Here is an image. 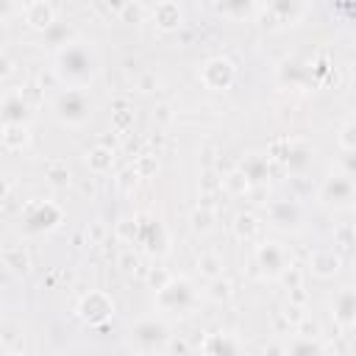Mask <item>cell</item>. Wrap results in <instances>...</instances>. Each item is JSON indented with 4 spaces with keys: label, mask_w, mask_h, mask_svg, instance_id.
<instances>
[{
    "label": "cell",
    "mask_w": 356,
    "mask_h": 356,
    "mask_svg": "<svg viewBox=\"0 0 356 356\" xmlns=\"http://www.w3.org/2000/svg\"><path fill=\"white\" fill-rule=\"evenodd\" d=\"M56 70L67 83H72V89H81L95 75V56L81 44H70L58 53V67Z\"/></svg>",
    "instance_id": "6da1fadb"
},
{
    "label": "cell",
    "mask_w": 356,
    "mask_h": 356,
    "mask_svg": "<svg viewBox=\"0 0 356 356\" xmlns=\"http://www.w3.org/2000/svg\"><path fill=\"white\" fill-rule=\"evenodd\" d=\"M53 111H56V117H58L61 122H67V125H81V122H86V120L92 117V100H89L81 89H67V92H61V95L56 97Z\"/></svg>",
    "instance_id": "7a4b0ae2"
},
{
    "label": "cell",
    "mask_w": 356,
    "mask_h": 356,
    "mask_svg": "<svg viewBox=\"0 0 356 356\" xmlns=\"http://www.w3.org/2000/svg\"><path fill=\"white\" fill-rule=\"evenodd\" d=\"M61 211L53 206V203H44V200H33L31 206H25L22 211V228L28 234H39V231H47L58 222Z\"/></svg>",
    "instance_id": "3957f363"
},
{
    "label": "cell",
    "mask_w": 356,
    "mask_h": 356,
    "mask_svg": "<svg viewBox=\"0 0 356 356\" xmlns=\"http://www.w3.org/2000/svg\"><path fill=\"white\" fill-rule=\"evenodd\" d=\"M200 78H203V83H206L209 89H225V86L231 83V78H234V67H231V61H225V58H211V61H206V67L200 70Z\"/></svg>",
    "instance_id": "277c9868"
},
{
    "label": "cell",
    "mask_w": 356,
    "mask_h": 356,
    "mask_svg": "<svg viewBox=\"0 0 356 356\" xmlns=\"http://www.w3.org/2000/svg\"><path fill=\"white\" fill-rule=\"evenodd\" d=\"M167 298H172L164 309H178V312H184L189 303H192V289H189V284L184 281V278H172V281H167L161 289H159V303L161 300H167Z\"/></svg>",
    "instance_id": "5b68a950"
},
{
    "label": "cell",
    "mask_w": 356,
    "mask_h": 356,
    "mask_svg": "<svg viewBox=\"0 0 356 356\" xmlns=\"http://www.w3.org/2000/svg\"><path fill=\"white\" fill-rule=\"evenodd\" d=\"M131 337H134V342L139 348H156V345H161L167 339V328L161 323H156V320L147 317V320H139L131 328Z\"/></svg>",
    "instance_id": "8992f818"
},
{
    "label": "cell",
    "mask_w": 356,
    "mask_h": 356,
    "mask_svg": "<svg viewBox=\"0 0 356 356\" xmlns=\"http://www.w3.org/2000/svg\"><path fill=\"white\" fill-rule=\"evenodd\" d=\"M256 259H259V264L264 267V273H270V275H278L281 270H286V253H284V248H281L278 242H264V245H259Z\"/></svg>",
    "instance_id": "52a82bcc"
},
{
    "label": "cell",
    "mask_w": 356,
    "mask_h": 356,
    "mask_svg": "<svg viewBox=\"0 0 356 356\" xmlns=\"http://www.w3.org/2000/svg\"><path fill=\"white\" fill-rule=\"evenodd\" d=\"M353 192H356V189H353V181H350L348 175H334V178H328L325 186H323V200L342 206V203L353 200Z\"/></svg>",
    "instance_id": "ba28073f"
},
{
    "label": "cell",
    "mask_w": 356,
    "mask_h": 356,
    "mask_svg": "<svg viewBox=\"0 0 356 356\" xmlns=\"http://www.w3.org/2000/svg\"><path fill=\"white\" fill-rule=\"evenodd\" d=\"M309 267L314 275L325 278V275H334L339 270V256L334 250H317L312 259H309Z\"/></svg>",
    "instance_id": "9c48e42d"
},
{
    "label": "cell",
    "mask_w": 356,
    "mask_h": 356,
    "mask_svg": "<svg viewBox=\"0 0 356 356\" xmlns=\"http://www.w3.org/2000/svg\"><path fill=\"white\" fill-rule=\"evenodd\" d=\"M22 14H25V22L33 28H47L53 22V6L47 3H28L22 6Z\"/></svg>",
    "instance_id": "30bf717a"
},
{
    "label": "cell",
    "mask_w": 356,
    "mask_h": 356,
    "mask_svg": "<svg viewBox=\"0 0 356 356\" xmlns=\"http://www.w3.org/2000/svg\"><path fill=\"white\" fill-rule=\"evenodd\" d=\"M334 314L339 323H353L356 320V292L353 289H342L334 300Z\"/></svg>",
    "instance_id": "8fae6325"
},
{
    "label": "cell",
    "mask_w": 356,
    "mask_h": 356,
    "mask_svg": "<svg viewBox=\"0 0 356 356\" xmlns=\"http://www.w3.org/2000/svg\"><path fill=\"white\" fill-rule=\"evenodd\" d=\"M298 217H300V211H298V206H295V203H289V200H278V203H273V206H270V220H273L275 225H281V228L295 225V222H298Z\"/></svg>",
    "instance_id": "7c38bea8"
},
{
    "label": "cell",
    "mask_w": 356,
    "mask_h": 356,
    "mask_svg": "<svg viewBox=\"0 0 356 356\" xmlns=\"http://www.w3.org/2000/svg\"><path fill=\"white\" fill-rule=\"evenodd\" d=\"M81 306H92V312H83V317L89 320V323H97V320H103V317H108V312H111V303H108V298L106 295H100V292H92Z\"/></svg>",
    "instance_id": "4fadbf2b"
},
{
    "label": "cell",
    "mask_w": 356,
    "mask_h": 356,
    "mask_svg": "<svg viewBox=\"0 0 356 356\" xmlns=\"http://www.w3.org/2000/svg\"><path fill=\"white\" fill-rule=\"evenodd\" d=\"M286 164H289V170H295V172L306 170V167L312 164V150H309L306 145H292V147L286 150Z\"/></svg>",
    "instance_id": "5bb4252c"
},
{
    "label": "cell",
    "mask_w": 356,
    "mask_h": 356,
    "mask_svg": "<svg viewBox=\"0 0 356 356\" xmlns=\"http://www.w3.org/2000/svg\"><path fill=\"white\" fill-rule=\"evenodd\" d=\"M153 17H156V22H159L161 28H175V25L181 22V11H178V6H172V3L156 6V8H153Z\"/></svg>",
    "instance_id": "9a60e30c"
},
{
    "label": "cell",
    "mask_w": 356,
    "mask_h": 356,
    "mask_svg": "<svg viewBox=\"0 0 356 356\" xmlns=\"http://www.w3.org/2000/svg\"><path fill=\"white\" fill-rule=\"evenodd\" d=\"M209 350H211V356H236V342L228 334H217L209 342Z\"/></svg>",
    "instance_id": "2e32d148"
},
{
    "label": "cell",
    "mask_w": 356,
    "mask_h": 356,
    "mask_svg": "<svg viewBox=\"0 0 356 356\" xmlns=\"http://www.w3.org/2000/svg\"><path fill=\"white\" fill-rule=\"evenodd\" d=\"M3 261L8 270H17V273H25L28 270V259L22 253V248H6L3 250Z\"/></svg>",
    "instance_id": "e0dca14e"
},
{
    "label": "cell",
    "mask_w": 356,
    "mask_h": 356,
    "mask_svg": "<svg viewBox=\"0 0 356 356\" xmlns=\"http://www.w3.org/2000/svg\"><path fill=\"white\" fill-rule=\"evenodd\" d=\"M289 356H323V350L317 348V342H312L309 337H298L289 345Z\"/></svg>",
    "instance_id": "ac0fdd59"
},
{
    "label": "cell",
    "mask_w": 356,
    "mask_h": 356,
    "mask_svg": "<svg viewBox=\"0 0 356 356\" xmlns=\"http://www.w3.org/2000/svg\"><path fill=\"white\" fill-rule=\"evenodd\" d=\"M256 228H259L256 217H250V214H239V217H236V234H239V236H253Z\"/></svg>",
    "instance_id": "d6986e66"
},
{
    "label": "cell",
    "mask_w": 356,
    "mask_h": 356,
    "mask_svg": "<svg viewBox=\"0 0 356 356\" xmlns=\"http://www.w3.org/2000/svg\"><path fill=\"white\" fill-rule=\"evenodd\" d=\"M339 145L348 150V153H356V122L345 125L342 134H339Z\"/></svg>",
    "instance_id": "ffe728a7"
},
{
    "label": "cell",
    "mask_w": 356,
    "mask_h": 356,
    "mask_svg": "<svg viewBox=\"0 0 356 356\" xmlns=\"http://www.w3.org/2000/svg\"><path fill=\"white\" fill-rule=\"evenodd\" d=\"M89 164H92L95 170H106V167L111 164V153H108V150H103V147H97V150H92Z\"/></svg>",
    "instance_id": "44dd1931"
},
{
    "label": "cell",
    "mask_w": 356,
    "mask_h": 356,
    "mask_svg": "<svg viewBox=\"0 0 356 356\" xmlns=\"http://www.w3.org/2000/svg\"><path fill=\"white\" fill-rule=\"evenodd\" d=\"M242 170H245V175H248L250 181H261V178H264V170H261V164H259L256 159H250L248 164H242Z\"/></svg>",
    "instance_id": "7402d4cb"
},
{
    "label": "cell",
    "mask_w": 356,
    "mask_h": 356,
    "mask_svg": "<svg viewBox=\"0 0 356 356\" xmlns=\"http://www.w3.org/2000/svg\"><path fill=\"white\" fill-rule=\"evenodd\" d=\"M197 264H200V270H203L206 275H217V273H220V259H217V256H203Z\"/></svg>",
    "instance_id": "603a6c76"
},
{
    "label": "cell",
    "mask_w": 356,
    "mask_h": 356,
    "mask_svg": "<svg viewBox=\"0 0 356 356\" xmlns=\"http://www.w3.org/2000/svg\"><path fill=\"white\" fill-rule=\"evenodd\" d=\"M192 220H195V228H197V231H209V220H211L209 211H195Z\"/></svg>",
    "instance_id": "cb8c5ba5"
},
{
    "label": "cell",
    "mask_w": 356,
    "mask_h": 356,
    "mask_svg": "<svg viewBox=\"0 0 356 356\" xmlns=\"http://www.w3.org/2000/svg\"><path fill=\"white\" fill-rule=\"evenodd\" d=\"M50 181H53L56 186H64V184L70 181V172H67V170H50Z\"/></svg>",
    "instance_id": "d4e9b609"
},
{
    "label": "cell",
    "mask_w": 356,
    "mask_h": 356,
    "mask_svg": "<svg viewBox=\"0 0 356 356\" xmlns=\"http://www.w3.org/2000/svg\"><path fill=\"white\" fill-rule=\"evenodd\" d=\"M345 170H348V178H356V153L345 156Z\"/></svg>",
    "instance_id": "484cf974"
},
{
    "label": "cell",
    "mask_w": 356,
    "mask_h": 356,
    "mask_svg": "<svg viewBox=\"0 0 356 356\" xmlns=\"http://www.w3.org/2000/svg\"><path fill=\"white\" fill-rule=\"evenodd\" d=\"M11 356H22V353H11Z\"/></svg>",
    "instance_id": "4316f807"
}]
</instances>
